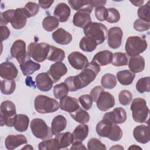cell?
I'll return each instance as SVG.
<instances>
[{
    "instance_id": "cell-26",
    "label": "cell",
    "mask_w": 150,
    "mask_h": 150,
    "mask_svg": "<svg viewBox=\"0 0 150 150\" xmlns=\"http://www.w3.org/2000/svg\"><path fill=\"white\" fill-rule=\"evenodd\" d=\"M90 13L84 11H78L73 16V23L76 26L84 28L91 22Z\"/></svg>"
},
{
    "instance_id": "cell-2",
    "label": "cell",
    "mask_w": 150,
    "mask_h": 150,
    "mask_svg": "<svg viewBox=\"0 0 150 150\" xmlns=\"http://www.w3.org/2000/svg\"><path fill=\"white\" fill-rule=\"evenodd\" d=\"M83 32L86 36L94 39L97 45L103 43L107 38L108 30L107 27L101 23L90 22L84 28Z\"/></svg>"
},
{
    "instance_id": "cell-27",
    "label": "cell",
    "mask_w": 150,
    "mask_h": 150,
    "mask_svg": "<svg viewBox=\"0 0 150 150\" xmlns=\"http://www.w3.org/2000/svg\"><path fill=\"white\" fill-rule=\"evenodd\" d=\"M128 67L133 73H139L144 70L145 68V59L139 55L131 56L129 60Z\"/></svg>"
},
{
    "instance_id": "cell-37",
    "label": "cell",
    "mask_w": 150,
    "mask_h": 150,
    "mask_svg": "<svg viewBox=\"0 0 150 150\" xmlns=\"http://www.w3.org/2000/svg\"><path fill=\"white\" fill-rule=\"evenodd\" d=\"M59 25V20L54 16H46L42 21V26L45 30L47 32H52L56 29Z\"/></svg>"
},
{
    "instance_id": "cell-51",
    "label": "cell",
    "mask_w": 150,
    "mask_h": 150,
    "mask_svg": "<svg viewBox=\"0 0 150 150\" xmlns=\"http://www.w3.org/2000/svg\"><path fill=\"white\" fill-rule=\"evenodd\" d=\"M79 101L83 108L86 110L91 108L93 101L92 98L88 94H84L80 96L79 97Z\"/></svg>"
},
{
    "instance_id": "cell-5",
    "label": "cell",
    "mask_w": 150,
    "mask_h": 150,
    "mask_svg": "<svg viewBox=\"0 0 150 150\" xmlns=\"http://www.w3.org/2000/svg\"><path fill=\"white\" fill-rule=\"evenodd\" d=\"M1 125H6L9 127L14 126L16 117L15 104L9 100L2 102L1 104Z\"/></svg>"
},
{
    "instance_id": "cell-13",
    "label": "cell",
    "mask_w": 150,
    "mask_h": 150,
    "mask_svg": "<svg viewBox=\"0 0 150 150\" xmlns=\"http://www.w3.org/2000/svg\"><path fill=\"white\" fill-rule=\"evenodd\" d=\"M68 60L70 65L76 70H83L88 64L87 57L77 51L73 52L69 54Z\"/></svg>"
},
{
    "instance_id": "cell-18",
    "label": "cell",
    "mask_w": 150,
    "mask_h": 150,
    "mask_svg": "<svg viewBox=\"0 0 150 150\" xmlns=\"http://www.w3.org/2000/svg\"><path fill=\"white\" fill-rule=\"evenodd\" d=\"M35 81L38 88L42 91H48L50 90L54 83L47 72L38 74L36 76Z\"/></svg>"
},
{
    "instance_id": "cell-19",
    "label": "cell",
    "mask_w": 150,
    "mask_h": 150,
    "mask_svg": "<svg viewBox=\"0 0 150 150\" xmlns=\"http://www.w3.org/2000/svg\"><path fill=\"white\" fill-rule=\"evenodd\" d=\"M28 142L26 138L22 134L9 135L5 138V145L6 149L12 150Z\"/></svg>"
},
{
    "instance_id": "cell-3",
    "label": "cell",
    "mask_w": 150,
    "mask_h": 150,
    "mask_svg": "<svg viewBox=\"0 0 150 150\" xmlns=\"http://www.w3.org/2000/svg\"><path fill=\"white\" fill-rule=\"evenodd\" d=\"M131 110L133 120L138 123L148 122L149 110L146 101L142 98H136L133 100L131 105Z\"/></svg>"
},
{
    "instance_id": "cell-21",
    "label": "cell",
    "mask_w": 150,
    "mask_h": 150,
    "mask_svg": "<svg viewBox=\"0 0 150 150\" xmlns=\"http://www.w3.org/2000/svg\"><path fill=\"white\" fill-rule=\"evenodd\" d=\"M59 107L61 110L70 113L77 110L80 105L76 98L66 96L60 99Z\"/></svg>"
},
{
    "instance_id": "cell-28",
    "label": "cell",
    "mask_w": 150,
    "mask_h": 150,
    "mask_svg": "<svg viewBox=\"0 0 150 150\" xmlns=\"http://www.w3.org/2000/svg\"><path fill=\"white\" fill-rule=\"evenodd\" d=\"M67 125L66 118L62 115L56 116L52 120L51 124V130L53 135H56L63 131Z\"/></svg>"
},
{
    "instance_id": "cell-9",
    "label": "cell",
    "mask_w": 150,
    "mask_h": 150,
    "mask_svg": "<svg viewBox=\"0 0 150 150\" xmlns=\"http://www.w3.org/2000/svg\"><path fill=\"white\" fill-rule=\"evenodd\" d=\"M100 71V66L93 62L88 63L87 66L83 69L79 74L77 75L83 88L88 86L95 80Z\"/></svg>"
},
{
    "instance_id": "cell-43",
    "label": "cell",
    "mask_w": 150,
    "mask_h": 150,
    "mask_svg": "<svg viewBox=\"0 0 150 150\" xmlns=\"http://www.w3.org/2000/svg\"><path fill=\"white\" fill-rule=\"evenodd\" d=\"M38 148L40 150H50L60 149L57 141L56 138L49 139L42 141L39 144Z\"/></svg>"
},
{
    "instance_id": "cell-1",
    "label": "cell",
    "mask_w": 150,
    "mask_h": 150,
    "mask_svg": "<svg viewBox=\"0 0 150 150\" xmlns=\"http://www.w3.org/2000/svg\"><path fill=\"white\" fill-rule=\"evenodd\" d=\"M27 18L24 8L9 9L1 13V26L9 22L14 29H21L26 25Z\"/></svg>"
},
{
    "instance_id": "cell-52",
    "label": "cell",
    "mask_w": 150,
    "mask_h": 150,
    "mask_svg": "<svg viewBox=\"0 0 150 150\" xmlns=\"http://www.w3.org/2000/svg\"><path fill=\"white\" fill-rule=\"evenodd\" d=\"M150 27V23L143 21L141 19H138L134 23V28L135 30L139 32L148 30Z\"/></svg>"
},
{
    "instance_id": "cell-40",
    "label": "cell",
    "mask_w": 150,
    "mask_h": 150,
    "mask_svg": "<svg viewBox=\"0 0 150 150\" xmlns=\"http://www.w3.org/2000/svg\"><path fill=\"white\" fill-rule=\"evenodd\" d=\"M101 86L105 88L112 89L116 86V77L112 74L106 73L101 77Z\"/></svg>"
},
{
    "instance_id": "cell-20",
    "label": "cell",
    "mask_w": 150,
    "mask_h": 150,
    "mask_svg": "<svg viewBox=\"0 0 150 150\" xmlns=\"http://www.w3.org/2000/svg\"><path fill=\"white\" fill-rule=\"evenodd\" d=\"M71 13V9L66 3L61 2L55 7L53 14L59 22H65L69 19Z\"/></svg>"
},
{
    "instance_id": "cell-4",
    "label": "cell",
    "mask_w": 150,
    "mask_h": 150,
    "mask_svg": "<svg viewBox=\"0 0 150 150\" xmlns=\"http://www.w3.org/2000/svg\"><path fill=\"white\" fill-rule=\"evenodd\" d=\"M34 107L35 110L40 114L53 112L59 108L57 101L44 95H39L35 97Z\"/></svg>"
},
{
    "instance_id": "cell-54",
    "label": "cell",
    "mask_w": 150,
    "mask_h": 150,
    "mask_svg": "<svg viewBox=\"0 0 150 150\" xmlns=\"http://www.w3.org/2000/svg\"><path fill=\"white\" fill-rule=\"evenodd\" d=\"M104 89L101 87V86H96L94 87L91 91L90 92V96L93 99V101H94V102L96 101V100L98 96V95L100 94V93L104 91Z\"/></svg>"
},
{
    "instance_id": "cell-29",
    "label": "cell",
    "mask_w": 150,
    "mask_h": 150,
    "mask_svg": "<svg viewBox=\"0 0 150 150\" xmlns=\"http://www.w3.org/2000/svg\"><path fill=\"white\" fill-rule=\"evenodd\" d=\"M20 68L23 75L27 76L32 74L34 72L39 70L40 68V64L32 61L30 58H29L25 62L20 64Z\"/></svg>"
},
{
    "instance_id": "cell-60",
    "label": "cell",
    "mask_w": 150,
    "mask_h": 150,
    "mask_svg": "<svg viewBox=\"0 0 150 150\" xmlns=\"http://www.w3.org/2000/svg\"><path fill=\"white\" fill-rule=\"evenodd\" d=\"M110 150L111 149H124V147L121 146L120 145H115L114 146H112L110 148Z\"/></svg>"
},
{
    "instance_id": "cell-32",
    "label": "cell",
    "mask_w": 150,
    "mask_h": 150,
    "mask_svg": "<svg viewBox=\"0 0 150 150\" xmlns=\"http://www.w3.org/2000/svg\"><path fill=\"white\" fill-rule=\"evenodd\" d=\"M57 139L60 149L67 148L73 142V137L71 133L69 132H62L55 136Z\"/></svg>"
},
{
    "instance_id": "cell-8",
    "label": "cell",
    "mask_w": 150,
    "mask_h": 150,
    "mask_svg": "<svg viewBox=\"0 0 150 150\" xmlns=\"http://www.w3.org/2000/svg\"><path fill=\"white\" fill-rule=\"evenodd\" d=\"M30 129L33 135L39 139H46L52 137L51 128L41 118H34L30 122Z\"/></svg>"
},
{
    "instance_id": "cell-7",
    "label": "cell",
    "mask_w": 150,
    "mask_h": 150,
    "mask_svg": "<svg viewBox=\"0 0 150 150\" xmlns=\"http://www.w3.org/2000/svg\"><path fill=\"white\" fill-rule=\"evenodd\" d=\"M50 45L46 43L32 42L28 47V54L36 62H42L47 57Z\"/></svg>"
},
{
    "instance_id": "cell-62",
    "label": "cell",
    "mask_w": 150,
    "mask_h": 150,
    "mask_svg": "<svg viewBox=\"0 0 150 150\" xmlns=\"http://www.w3.org/2000/svg\"><path fill=\"white\" fill-rule=\"evenodd\" d=\"M33 149V148L30 145H26V146H24L22 148V149Z\"/></svg>"
},
{
    "instance_id": "cell-12",
    "label": "cell",
    "mask_w": 150,
    "mask_h": 150,
    "mask_svg": "<svg viewBox=\"0 0 150 150\" xmlns=\"http://www.w3.org/2000/svg\"><path fill=\"white\" fill-rule=\"evenodd\" d=\"M107 42L110 47L117 49L120 47L123 36L122 29L118 26L111 28L108 31Z\"/></svg>"
},
{
    "instance_id": "cell-55",
    "label": "cell",
    "mask_w": 150,
    "mask_h": 150,
    "mask_svg": "<svg viewBox=\"0 0 150 150\" xmlns=\"http://www.w3.org/2000/svg\"><path fill=\"white\" fill-rule=\"evenodd\" d=\"M1 32L2 42L7 39L10 35V30L6 26H1Z\"/></svg>"
},
{
    "instance_id": "cell-35",
    "label": "cell",
    "mask_w": 150,
    "mask_h": 150,
    "mask_svg": "<svg viewBox=\"0 0 150 150\" xmlns=\"http://www.w3.org/2000/svg\"><path fill=\"white\" fill-rule=\"evenodd\" d=\"M97 46L96 42L92 38L88 36H84L82 38L79 43L80 48L87 52H91L94 51Z\"/></svg>"
},
{
    "instance_id": "cell-23",
    "label": "cell",
    "mask_w": 150,
    "mask_h": 150,
    "mask_svg": "<svg viewBox=\"0 0 150 150\" xmlns=\"http://www.w3.org/2000/svg\"><path fill=\"white\" fill-rule=\"evenodd\" d=\"M113 54L109 50H102L97 53L93 57L91 62L98 66H105L111 63Z\"/></svg>"
},
{
    "instance_id": "cell-61",
    "label": "cell",
    "mask_w": 150,
    "mask_h": 150,
    "mask_svg": "<svg viewBox=\"0 0 150 150\" xmlns=\"http://www.w3.org/2000/svg\"><path fill=\"white\" fill-rule=\"evenodd\" d=\"M142 149V148H141V147H139V146H138V145H131V146H130L129 148H128V149Z\"/></svg>"
},
{
    "instance_id": "cell-14",
    "label": "cell",
    "mask_w": 150,
    "mask_h": 150,
    "mask_svg": "<svg viewBox=\"0 0 150 150\" xmlns=\"http://www.w3.org/2000/svg\"><path fill=\"white\" fill-rule=\"evenodd\" d=\"M67 72V68L66 65L62 62H58L52 64L47 73L52 79L53 83H56L58 82L61 77L65 75Z\"/></svg>"
},
{
    "instance_id": "cell-38",
    "label": "cell",
    "mask_w": 150,
    "mask_h": 150,
    "mask_svg": "<svg viewBox=\"0 0 150 150\" xmlns=\"http://www.w3.org/2000/svg\"><path fill=\"white\" fill-rule=\"evenodd\" d=\"M16 88V83L13 79H4L1 81V91L5 95L12 94Z\"/></svg>"
},
{
    "instance_id": "cell-36",
    "label": "cell",
    "mask_w": 150,
    "mask_h": 150,
    "mask_svg": "<svg viewBox=\"0 0 150 150\" xmlns=\"http://www.w3.org/2000/svg\"><path fill=\"white\" fill-rule=\"evenodd\" d=\"M70 115L75 121L80 124H86L89 121L90 115L88 113L80 107L75 111L70 112Z\"/></svg>"
},
{
    "instance_id": "cell-33",
    "label": "cell",
    "mask_w": 150,
    "mask_h": 150,
    "mask_svg": "<svg viewBox=\"0 0 150 150\" xmlns=\"http://www.w3.org/2000/svg\"><path fill=\"white\" fill-rule=\"evenodd\" d=\"M29 124V118L25 114H18L16 115L14 124L15 129L19 132H25L27 130Z\"/></svg>"
},
{
    "instance_id": "cell-50",
    "label": "cell",
    "mask_w": 150,
    "mask_h": 150,
    "mask_svg": "<svg viewBox=\"0 0 150 150\" xmlns=\"http://www.w3.org/2000/svg\"><path fill=\"white\" fill-rule=\"evenodd\" d=\"M122 137V131L121 128L117 124H114L113 128L108 136V138L112 141H118Z\"/></svg>"
},
{
    "instance_id": "cell-10",
    "label": "cell",
    "mask_w": 150,
    "mask_h": 150,
    "mask_svg": "<svg viewBox=\"0 0 150 150\" xmlns=\"http://www.w3.org/2000/svg\"><path fill=\"white\" fill-rule=\"evenodd\" d=\"M11 56L15 58L19 64L25 62L30 57L26 50V43L22 39L15 40L10 50Z\"/></svg>"
},
{
    "instance_id": "cell-44",
    "label": "cell",
    "mask_w": 150,
    "mask_h": 150,
    "mask_svg": "<svg viewBox=\"0 0 150 150\" xmlns=\"http://www.w3.org/2000/svg\"><path fill=\"white\" fill-rule=\"evenodd\" d=\"M136 89L140 93L150 91V77H145L139 79L136 84Z\"/></svg>"
},
{
    "instance_id": "cell-46",
    "label": "cell",
    "mask_w": 150,
    "mask_h": 150,
    "mask_svg": "<svg viewBox=\"0 0 150 150\" xmlns=\"http://www.w3.org/2000/svg\"><path fill=\"white\" fill-rule=\"evenodd\" d=\"M24 9L28 18L32 17L35 16L38 13L39 10V5L35 2H29L25 5Z\"/></svg>"
},
{
    "instance_id": "cell-16",
    "label": "cell",
    "mask_w": 150,
    "mask_h": 150,
    "mask_svg": "<svg viewBox=\"0 0 150 150\" xmlns=\"http://www.w3.org/2000/svg\"><path fill=\"white\" fill-rule=\"evenodd\" d=\"M18 74V70L13 63L5 62L0 64V76L2 78L14 80Z\"/></svg>"
},
{
    "instance_id": "cell-25",
    "label": "cell",
    "mask_w": 150,
    "mask_h": 150,
    "mask_svg": "<svg viewBox=\"0 0 150 150\" xmlns=\"http://www.w3.org/2000/svg\"><path fill=\"white\" fill-rule=\"evenodd\" d=\"M114 125V123L107 120L103 118L102 120L98 122L96 125V130L97 134L101 137L108 138L113 128Z\"/></svg>"
},
{
    "instance_id": "cell-31",
    "label": "cell",
    "mask_w": 150,
    "mask_h": 150,
    "mask_svg": "<svg viewBox=\"0 0 150 150\" xmlns=\"http://www.w3.org/2000/svg\"><path fill=\"white\" fill-rule=\"evenodd\" d=\"M135 76V73L128 70L120 71L117 73V77L118 81L124 86H128L132 84Z\"/></svg>"
},
{
    "instance_id": "cell-30",
    "label": "cell",
    "mask_w": 150,
    "mask_h": 150,
    "mask_svg": "<svg viewBox=\"0 0 150 150\" xmlns=\"http://www.w3.org/2000/svg\"><path fill=\"white\" fill-rule=\"evenodd\" d=\"M88 126L85 124H81L77 125L74 129L72 135L73 137V142L83 141L88 136Z\"/></svg>"
},
{
    "instance_id": "cell-11",
    "label": "cell",
    "mask_w": 150,
    "mask_h": 150,
    "mask_svg": "<svg viewBox=\"0 0 150 150\" xmlns=\"http://www.w3.org/2000/svg\"><path fill=\"white\" fill-rule=\"evenodd\" d=\"M97 108L102 111H106L112 108L115 105L114 97L109 92L101 91L96 100Z\"/></svg>"
},
{
    "instance_id": "cell-57",
    "label": "cell",
    "mask_w": 150,
    "mask_h": 150,
    "mask_svg": "<svg viewBox=\"0 0 150 150\" xmlns=\"http://www.w3.org/2000/svg\"><path fill=\"white\" fill-rule=\"evenodd\" d=\"M53 2H54L53 1H38L39 5L43 9L49 8Z\"/></svg>"
},
{
    "instance_id": "cell-17",
    "label": "cell",
    "mask_w": 150,
    "mask_h": 150,
    "mask_svg": "<svg viewBox=\"0 0 150 150\" xmlns=\"http://www.w3.org/2000/svg\"><path fill=\"white\" fill-rule=\"evenodd\" d=\"M133 136L135 140L139 143H148L150 140L149 126L145 125L137 126L133 130Z\"/></svg>"
},
{
    "instance_id": "cell-53",
    "label": "cell",
    "mask_w": 150,
    "mask_h": 150,
    "mask_svg": "<svg viewBox=\"0 0 150 150\" xmlns=\"http://www.w3.org/2000/svg\"><path fill=\"white\" fill-rule=\"evenodd\" d=\"M108 14L107 9L103 6H100L96 8L95 16L96 18L100 21H104L107 19Z\"/></svg>"
},
{
    "instance_id": "cell-47",
    "label": "cell",
    "mask_w": 150,
    "mask_h": 150,
    "mask_svg": "<svg viewBox=\"0 0 150 150\" xmlns=\"http://www.w3.org/2000/svg\"><path fill=\"white\" fill-rule=\"evenodd\" d=\"M132 99V93L127 90H122L120 92L118 95L119 102L123 105H127L131 103Z\"/></svg>"
},
{
    "instance_id": "cell-48",
    "label": "cell",
    "mask_w": 150,
    "mask_h": 150,
    "mask_svg": "<svg viewBox=\"0 0 150 150\" xmlns=\"http://www.w3.org/2000/svg\"><path fill=\"white\" fill-rule=\"evenodd\" d=\"M108 14L107 16V21L109 23H116L120 19V14L119 11L114 8H110L107 9Z\"/></svg>"
},
{
    "instance_id": "cell-15",
    "label": "cell",
    "mask_w": 150,
    "mask_h": 150,
    "mask_svg": "<svg viewBox=\"0 0 150 150\" xmlns=\"http://www.w3.org/2000/svg\"><path fill=\"white\" fill-rule=\"evenodd\" d=\"M103 118L107 120L114 124H122L127 120V113L123 108L117 107L113 111L106 112Z\"/></svg>"
},
{
    "instance_id": "cell-39",
    "label": "cell",
    "mask_w": 150,
    "mask_h": 150,
    "mask_svg": "<svg viewBox=\"0 0 150 150\" xmlns=\"http://www.w3.org/2000/svg\"><path fill=\"white\" fill-rule=\"evenodd\" d=\"M70 91H76L83 88L78 76L68 77L64 81Z\"/></svg>"
},
{
    "instance_id": "cell-56",
    "label": "cell",
    "mask_w": 150,
    "mask_h": 150,
    "mask_svg": "<svg viewBox=\"0 0 150 150\" xmlns=\"http://www.w3.org/2000/svg\"><path fill=\"white\" fill-rule=\"evenodd\" d=\"M70 149H86V148L82 142L75 141L73 142L72 146L70 147Z\"/></svg>"
},
{
    "instance_id": "cell-49",
    "label": "cell",
    "mask_w": 150,
    "mask_h": 150,
    "mask_svg": "<svg viewBox=\"0 0 150 150\" xmlns=\"http://www.w3.org/2000/svg\"><path fill=\"white\" fill-rule=\"evenodd\" d=\"M87 149L90 150L94 149H106V146L98 139L92 138L87 142Z\"/></svg>"
},
{
    "instance_id": "cell-24",
    "label": "cell",
    "mask_w": 150,
    "mask_h": 150,
    "mask_svg": "<svg viewBox=\"0 0 150 150\" xmlns=\"http://www.w3.org/2000/svg\"><path fill=\"white\" fill-rule=\"evenodd\" d=\"M71 8L78 11H84L90 13L93 11V6L90 0H69L67 1Z\"/></svg>"
},
{
    "instance_id": "cell-45",
    "label": "cell",
    "mask_w": 150,
    "mask_h": 150,
    "mask_svg": "<svg viewBox=\"0 0 150 150\" xmlns=\"http://www.w3.org/2000/svg\"><path fill=\"white\" fill-rule=\"evenodd\" d=\"M150 1H148V2L142 6H141L138 9V16L139 19L145 21L146 22H150V6H149Z\"/></svg>"
},
{
    "instance_id": "cell-34",
    "label": "cell",
    "mask_w": 150,
    "mask_h": 150,
    "mask_svg": "<svg viewBox=\"0 0 150 150\" xmlns=\"http://www.w3.org/2000/svg\"><path fill=\"white\" fill-rule=\"evenodd\" d=\"M64 57L65 53L63 50L50 45L49 52L47 57V60L56 62H62L64 60Z\"/></svg>"
},
{
    "instance_id": "cell-42",
    "label": "cell",
    "mask_w": 150,
    "mask_h": 150,
    "mask_svg": "<svg viewBox=\"0 0 150 150\" xmlns=\"http://www.w3.org/2000/svg\"><path fill=\"white\" fill-rule=\"evenodd\" d=\"M69 91V88L64 82L56 84L53 87V95L57 99H61L66 96Z\"/></svg>"
},
{
    "instance_id": "cell-58",
    "label": "cell",
    "mask_w": 150,
    "mask_h": 150,
    "mask_svg": "<svg viewBox=\"0 0 150 150\" xmlns=\"http://www.w3.org/2000/svg\"><path fill=\"white\" fill-rule=\"evenodd\" d=\"M91 4L93 6V7H98L100 6H103L105 5L107 1H93V0H90Z\"/></svg>"
},
{
    "instance_id": "cell-22",
    "label": "cell",
    "mask_w": 150,
    "mask_h": 150,
    "mask_svg": "<svg viewBox=\"0 0 150 150\" xmlns=\"http://www.w3.org/2000/svg\"><path fill=\"white\" fill-rule=\"evenodd\" d=\"M53 39L58 44L66 45L72 40V35L63 28H59L52 33Z\"/></svg>"
},
{
    "instance_id": "cell-41",
    "label": "cell",
    "mask_w": 150,
    "mask_h": 150,
    "mask_svg": "<svg viewBox=\"0 0 150 150\" xmlns=\"http://www.w3.org/2000/svg\"><path fill=\"white\" fill-rule=\"evenodd\" d=\"M128 59L126 53L122 52H116L113 54L111 64L114 66H123L128 64Z\"/></svg>"
},
{
    "instance_id": "cell-59",
    "label": "cell",
    "mask_w": 150,
    "mask_h": 150,
    "mask_svg": "<svg viewBox=\"0 0 150 150\" xmlns=\"http://www.w3.org/2000/svg\"><path fill=\"white\" fill-rule=\"evenodd\" d=\"M144 1H130V2L132 3L134 6H141V5L144 3Z\"/></svg>"
},
{
    "instance_id": "cell-6",
    "label": "cell",
    "mask_w": 150,
    "mask_h": 150,
    "mask_svg": "<svg viewBox=\"0 0 150 150\" xmlns=\"http://www.w3.org/2000/svg\"><path fill=\"white\" fill-rule=\"evenodd\" d=\"M147 46L145 39L138 36H131L127 39L125 50L127 54L131 57L143 53L146 49Z\"/></svg>"
}]
</instances>
